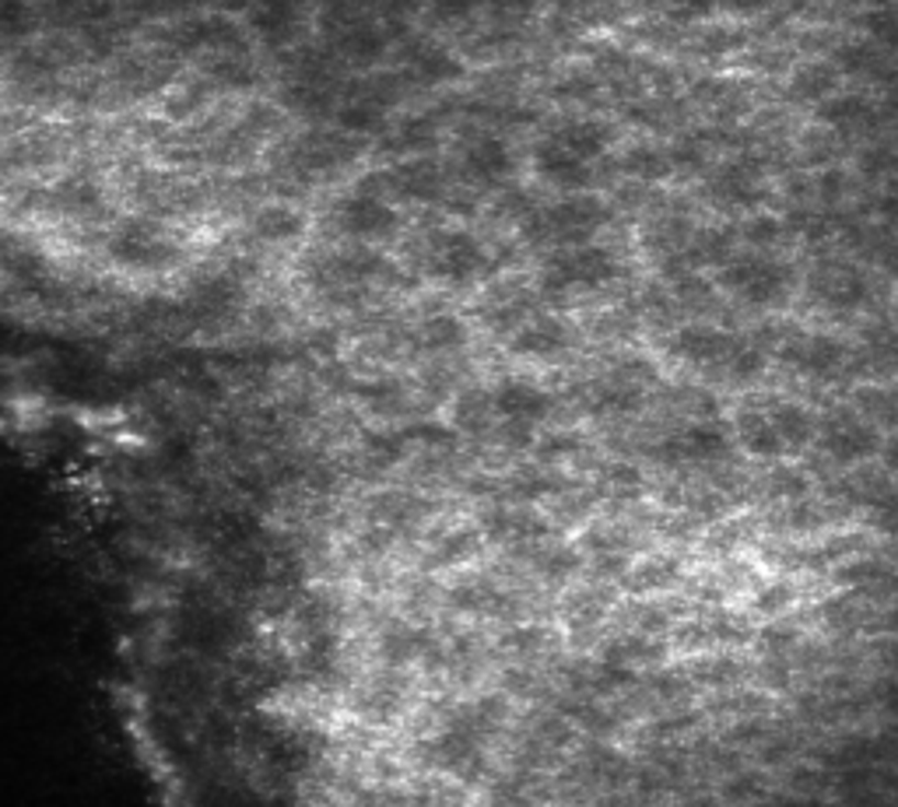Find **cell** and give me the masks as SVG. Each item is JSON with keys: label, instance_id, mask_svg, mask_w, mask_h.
<instances>
[{"label": "cell", "instance_id": "obj_1", "mask_svg": "<svg viewBox=\"0 0 898 807\" xmlns=\"http://www.w3.org/2000/svg\"><path fill=\"white\" fill-rule=\"evenodd\" d=\"M610 134L597 120H572L565 127L545 137L541 152H537V169L554 187L576 190L590 179V166L607 152Z\"/></svg>", "mask_w": 898, "mask_h": 807}, {"label": "cell", "instance_id": "obj_5", "mask_svg": "<svg viewBox=\"0 0 898 807\" xmlns=\"http://www.w3.org/2000/svg\"><path fill=\"white\" fill-rule=\"evenodd\" d=\"M789 362H794L800 372L818 376V380H829L842 366H846V348H839L835 340L829 337H800L794 348H789Z\"/></svg>", "mask_w": 898, "mask_h": 807}, {"label": "cell", "instance_id": "obj_4", "mask_svg": "<svg viewBox=\"0 0 898 807\" xmlns=\"http://www.w3.org/2000/svg\"><path fill=\"white\" fill-rule=\"evenodd\" d=\"M821 446H824V453H829L832 460L839 463H856V460H864L874 453V446H877V433H874V425L871 418L864 415H853V411H846V415H835L821 425Z\"/></svg>", "mask_w": 898, "mask_h": 807}, {"label": "cell", "instance_id": "obj_9", "mask_svg": "<svg viewBox=\"0 0 898 807\" xmlns=\"http://www.w3.org/2000/svg\"><path fill=\"white\" fill-rule=\"evenodd\" d=\"M712 193L727 204H751L754 201V197H751L754 179L741 166H730V169H723L720 176L712 179Z\"/></svg>", "mask_w": 898, "mask_h": 807}, {"label": "cell", "instance_id": "obj_6", "mask_svg": "<svg viewBox=\"0 0 898 807\" xmlns=\"http://www.w3.org/2000/svg\"><path fill=\"white\" fill-rule=\"evenodd\" d=\"M818 295L832 310H853L867 295V281L853 267H824L818 274Z\"/></svg>", "mask_w": 898, "mask_h": 807}, {"label": "cell", "instance_id": "obj_2", "mask_svg": "<svg viewBox=\"0 0 898 807\" xmlns=\"http://www.w3.org/2000/svg\"><path fill=\"white\" fill-rule=\"evenodd\" d=\"M720 278L723 289L748 302V306H772V302H779L789 292V267L765 254V249L730 257Z\"/></svg>", "mask_w": 898, "mask_h": 807}, {"label": "cell", "instance_id": "obj_7", "mask_svg": "<svg viewBox=\"0 0 898 807\" xmlns=\"http://www.w3.org/2000/svg\"><path fill=\"white\" fill-rule=\"evenodd\" d=\"M730 450L727 433L716 425H688L685 433L674 436V457L692 460V463H712Z\"/></svg>", "mask_w": 898, "mask_h": 807}, {"label": "cell", "instance_id": "obj_8", "mask_svg": "<svg viewBox=\"0 0 898 807\" xmlns=\"http://www.w3.org/2000/svg\"><path fill=\"white\" fill-rule=\"evenodd\" d=\"M864 358L882 376H898V330L874 327L864 340Z\"/></svg>", "mask_w": 898, "mask_h": 807}, {"label": "cell", "instance_id": "obj_3", "mask_svg": "<svg viewBox=\"0 0 898 807\" xmlns=\"http://www.w3.org/2000/svg\"><path fill=\"white\" fill-rule=\"evenodd\" d=\"M615 274H618L615 257H610L604 246L583 243V246L562 249V254L551 260L548 284H551V289H562V292H572V289H600V284H607Z\"/></svg>", "mask_w": 898, "mask_h": 807}]
</instances>
